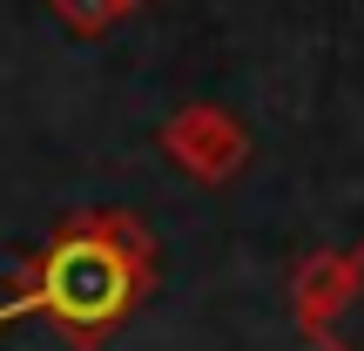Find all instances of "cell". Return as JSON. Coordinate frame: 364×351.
Returning <instances> with one entry per match:
<instances>
[{
	"label": "cell",
	"instance_id": "4",
	"mask_svg": "<svg viewBox=\"0 0 364 351\" xmlns=\"http://www.w3.org/2000/svg\"><path fill=\"white\" fill-rule=\"evenodd\" d=\"M344 271H351V263L331 257V250H324V257H311V263L297 271V284H290V311H297L304 331H317V325L331 318V304H338V290H344Z\"/></svg>",
	"mask_w": 364,
	"mask_h": 351
},
{
	"label": "cell",
	"instance_id": "6",
	"mask_svg": "<svg viewBox=\"0 0 364 351\" xmlns=\"http://www.w3.org/2000/svg\"><path fill=\"white\" fill-rule=\"evenodd\" d=\"M129 7H142V0H122V14H129Z\"/></svg>",
	"mask_w": 364,
	"mask_h": 351
},
{
	"label": "cell",
	"instance_id": "1",
	"mask_svg": "<svg viewBox=\"0 0 364 351\" xmlns=\"http://www.w3.org/2000/svg\"><path fill=\"white\" fill-rule=\"evenodd\" d=\"M149 277H156L149 230L122 209H88L21 271V284L0 298V325L48 318V325H61L68 345L95 351L149 298Z\"/></svg>",
	"mask_w": 364,
	"mask_h": 351
},
{
	"label": "cell",
	"instance_id": "2",
	"mask_svg": "<svg viewBox=\"0 0 364 351\" xmlns=\"http://www.w3.org/2000/svg\"><path fill=\"white\" fill-rule=\"evenodd\" d=\"M156 142H162V156H169L182 176H196V182H230L250 162V129L230 115V108H216V102L176 108Z\"/></svg>",
	"mask_w": 364,
	"mask_h": 351
},
{
	"label": "cell",
	"instance_id": "3",
	"mask_svg": "<svg viewBox=\"0 0 364 351\" xmlns=\"http://www.w3.org/2000/svg\"><path fill=\"white\" fill-rule=\"evenodd\" d=\"M351 271H344V290H338V304H331V318L311 331L324 351H364V250H351Z\"/></svg>",
	"mask_w": 364,
	"mask_h": 351
},
{
	"label": "cell",
	"instance_id": "5",
	"mask_svg": "<svg viewBox=\"0 0 364 351\" xmlns=\"http://www.w3.org/2000/svg\"><path fill=\"white\" fill-rule=\"evenodd\" d=\"M54 14H61V27H75V34H108V27L122 21V0H48Z\"/></svg>",
	"mask_w": 364,
	"mask_h": 351
}]
</instances>
